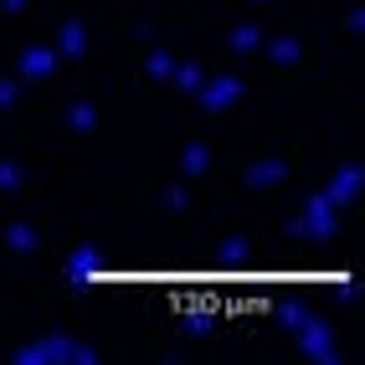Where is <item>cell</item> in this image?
Returning a JSON list of instances; mask_svg holds the SVG:
<instances>
[{
  "label": "cell",
  "instance_id": "cell-12",
  "mask_svg": "<svg viewBox=\"0 0 365 365\" xmlns=\"http://www.w3.org/2000/svg\"><path fill=\"white\" fill-rule=\"evenodd\" d=\"M170 83H175V93H196V88L206 83V67H201V62H175Z\"/></svg>",
  "mask_w": 365,
  "mask_h": 365
},
{
  "label": "cell",
  "instance_id": "cell-22",
  "mask_svg": "<svg viewBox=\"0 0 365 365\" xmlns=\"http://www.w3.org/2000/svg\"><path fill=\"white\" fill-rule=\"evenodd\" d=\"M26 6H31V0H0V11H6V16H26Z\"/></svg>",
  "mask_w": 365,
  "mask_h": 365
},
{
  "label": "cell",
  "instance_id": "cell-7",
  "mask_svg": "<svg viewBox=\"0 0 365 365\" xmlns=\"http://www.w3.org/2000/svg\"><path fill=\"white\" fill-rule=\"evenodd\" d=\"M83 52H88V31H83V16H67V21H62V31H57V57L78 62Z\"/></svg>",
  "mask_w": 365,
  "mask_h": 365
},
{
  "label": "cell",
  "instance_id": "cell-3",
  "mask_svg": "<svg viewBox=\"0 0 365 365\" xmlns=\"http://www.w3.org/2000/svg\"><path fill=\"white\" fill-rule=\"evenodd\" d=\"M299 345H304L309 360H319V365H334L339 360L334 355V334H329V324L319 319V314H309V319L299 324Z\"/></svg>",
  "mask_w": 365,
  "mask_h": 365
},
{
  "label": "cell",
  "instance_id": "cell-2",
  "mask_svg": "<svg viewBox=\"0 0 365 365\" xmlns=\"http://www.w3.org/2000/svg\"><path fill=\"white\" fill-rule=\"evenodd\" d=\"M334 222H339V206H329L324 190H314V196L304 201V216H299L294 232H304V237H314V242H329V237H334Z\"/></svg>",
  "mask_w": 365,
  "mask_h": 365
},
{
  "label": "cell",
  "instance_id": "cell-8",
  "mask_svg": "<svg viewBox=\"0 0 365 365\" xmlns=\"http://www.w3.org/2000/svg\"><path fill=\"white\" fill-rule=\"evenodd\" d=\"M283 175H288V165H283V160H273V155L247 165V185H252V190H273V185H283Z\"/></svg>",
  "mask_w": 365,
  "mask_h": 365
},
{
  "label": "cell",
  "instance_id": "cell-20",
  "mask_svg": "<svg viewBox=\"0 0 365 365\" xmlns=\"http://www.w3.org/2000/svg\"><path fill=\"white\" fill-rule=\"evenodd\" d=\"M160 201H165L170 211H185L190 196H185V185H180V180H170V185H160Z\"/></svg>",
  "mask_w": 365,
  "mask_h": 365
},
{
  "label": "cell",
  "instance_id": "cell-17",
  "mask_svg": "<svg viewBox=\"0 0 365 365\" xmlns=\"http://www.w3.org/2000/svg\"><path fill=\"white\" fill-rule=\"evenodd\" d=\"M11 360L16 365H52V339H31V345H21Z\"/></svg>",
  "mask_w": 365,
  "mask_h": 365
},
{
  "label": "cell",
  "instance_id": "cell-6",
  "mask_svg": "<svg viewBox=\"0 0 365 365\" xmlns=\"http://www.w3.org/2000/svg\"><path fill=\"white\" fill-rule=\"evenodd\" d=\"M360 185H365V175H360V165H339V175L329 180V206H350L355 196H360Z\"/></svg>",
  "mask_w": 365,
  "mask_h": 365
},
{
  "label": "cell",
  "instance_id": "cell-19",
  "mask_svg": "<svg viewBox=\"0 0 365 365\" xmlns=\"http://www.w3.org/2000/svg\"><path fill=\"white\" fill-rule=\"evenodd\" d=\"M16 98H21V78L16 72H0V113H11Z\"/></svg>",
  "mask_w": 365,
  "mask_h": 365
},
{
  "label": "cell",
  "instance_id": "cell-11",
  "mask_svg": "<svg viewBox=\"0 0 365 365\" xmlns=\"http://www.w3.org/2000/svg\"><path fill=\"white\" fill-rule=\"evenodd\" d=\"M227 46H232V52H257V46H262V26H257V21H242V26L227 31Z\"/></svg>",
  "mask_w": 365,
  "mask_h": 365
},
{
  "label": "cell",
  "instance_id": "cell-5",
  "mask_svg": "<svg viewBox=\"0 0 365 365\" xmlns=\"http://www.w3.org/2000/svg\"><path fill=\"white\" fill-rule=\"evenodd\" d=\"M46 339H52V360L57 365H93V360H98V350H93L88 345V339H72V334H46Z\"/></svg>",
  "mask_w": 365,
  "mask_h": 365
},
{
  "label": "cell",
  "instance_id": "cell-16",
  "mask_svg": "<svg viewBox=\"0 0 365 365\" xmlns=\"http://www.w3.org/2000/svg\"><path fill=\"white\" fill-rule=\"evenodd\" d=\"M93 124H98V118H93V103H88V98H72L67 129H72V134H93Z\"/></svg>",
  "mask_w": 365,
  "mask_h": 365
},
{
  "label": "cell",
  "instance_id": "cell-9",
  "mask_svg": "<svg viewBox=\"0 0 365 365\" xmlns=\"http://www.w3.org/2000/svg\"><path fill=\"white\" fill-rule=\"evenodd\" d=\"M262 46H267V57H273V67H299V57H304L299 36H262Z\"/></svg>",
  "mask_w": 365,
  "mask_h": 365
},
{
  "label": "cell",
  "instance_id": "cell-13",
  "mask_svg": "<svg viewBox=\"0 0 365 365\" xmlns=\"http://www.w3.org/2000/svg\"><path fill=\"white\" fill-rule=\"evenodd\" d=\"M170 72H175V57H170L165 46H155V52L144 57V83H170Z\"/></svg>",
  "mask_w": 365,
  "mask_h": 365
},
{
  "label": "cell",
  "instance_id": "cell-14",
  "mask_svg": "<svg viewBox=\"0 0 365 365\" xmlns=\"http://www.w3.org/2000/svg\"><path fill=\"white\" fill-rule=\"evenodd\" d=\"M206 165H211V160H206V144H201V139H185V150H180V170H185L190 180H196V175H206Z\"/></svg>",
  "mask_w": 365,
  "mask_h": 365
},
{
  "label": "cell",
  "instance_id": "cell-15",
  "mask_svg": "<svg viewBox=\"0 0 365 365\" xmlns=\"http://www.w3.org/2000/svg\"><path fill=\"white\" fill-rule=\"evenodd\" d=\"M21 185H26V165L0 155V196H11V190H21Z\"/></svg>",
  "mask_w": 365,
  "mask_h": 365
},
{
  "label": "cell",
  "instance_id": "cell-10",
  "mask_svg": "<svg viewBox=\"0 0 365 365\" xmlns=\"http://www.w3.org/2000/svg\"><path fill=\"white\" fill-rule=\"evenodd\" d=\"M6 247H11L16 257H31V252L41 247V237H36L31 222H11V227H6Z\"/></svg>",
  "mask_w": 365,
  "mask_h": 365
},
{
  "label": "cell",
  "instance_id": "cell-4",
  "mask_svg": "<svg viewBox=\"0 0 365 365\" xmlns=\"http://www.w3.org/2000/svg\"><path fill=\"white\" fill-rule=\"evenodd\" d=\"M52 72H57V46H41V41L21 46V67H16L21 83H46Z\"/></svg>",
  "mask_w": 365,
  "mask_h": 365
},
{
  "label": "cell",
  "instance_id": "cell-21",
  "mask_svg": "<svg viewBox=\"0 0 365 365\" xmlns=\"http://www.w3.org/2000/svg\"><path fill=\"white\" fill-rule=\"evenodd\" d=\"M345 31H350V36H360V31H365V11H360V6L345 16Z\"/></svg>",
  "mask_w": 365,
  "mask_h": 365
},
{
  "label": "cell",
  "instance_id": "cell-18",
  "mask_svg": "<svg viewBox=\"0 0 365 365\" xmlns=\"http://www.w3.org/2000/svg\"><path fill=\"white\" fill-rule=\"evenodd\" d=\"M242 257H247V242H242V237H227V242H222V262L237 273V267H242ZM232 273H222V278H232Z\"/></svg>",
  "mask_w": 365,
  "mask_h": 365
},
{
  "label": "cell",
  "instance_id": "cell-23",
  "mask_svg": "<svg viewBox=\"0 0 365 365\" xmlns=\"http://www.w3.org/2000/svg\"><path fill=\"white\" fill-rule=\"evenodd\" d=\"M257 6H267V0H257Z\"/></svg>",
  "mask_w": 365,
  "mask_h": 365
},
{
  "label": "cell",
  "instance_id": "cell-1",
  "mask_svg": "<svg viewBox=\"0 0 365 365\" xmlns=\"http://www.w3.org/2000/svg\"><path fill=\"white\" fill-rule=\"evenodd\" d=\"M196 93H201V113L222 118V113L242 98V78H232V72H206V83H201Z\"/></svg>",
  "mask_w": 365,
  "mask_h": 365
}]
</instances>
